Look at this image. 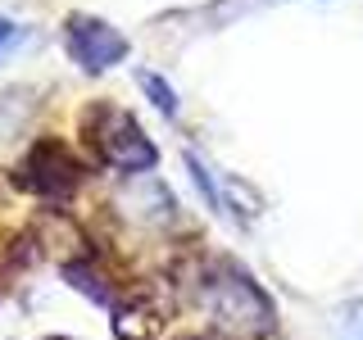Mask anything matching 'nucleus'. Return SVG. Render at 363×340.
Segmentation results:
<instances>
[{"label": "nucleus", "instance_id": "1", "mask_svg": "<svg viewBox=\"0 0 363 340\" xmlns=\"http://www.w3.org/2000/svg\"><path fill=\"white\" fill-rule=\"evenodd\" d=\"M200 304L213 317V327L232 340H264L277 327V309H272V300L264 295V286L236 264H218V268L204 272L200 277Z\"/></svg>", "mask_w": 363, "mask_h": 340}, {"label": "nucleus", "instance_id": "5", "mask_svg": "<svg viewBox=\"0 0 363 340\" xmlns=\"http://www.w3.org/2000/svg\"><path fill=\"white\" fill-rule=\"evenodd\" d=\"M136 82H141V91L155 100V109L164 113V118H177V91L168 86L164 77H159V73H150V68H141V73H136Z\"/></svg>", "mask_w": 363, "mask_h": 340}, {"label": "nucleus", "instance_id": "3", "mask_svg": "<svg viewBox=\"0 0 363 340\" xmlns=\"http://www.w3.org/2000/svg\"><path fill=\"white\" fill-rule=\"evenodd\" d=\"M18 181L41 200H64L68 191L82 181V164H77V154L68 150L60 136H41V141L23 154Z\"/></svg>", "mask_w": 363, "mask_h": 340}, {"label": "nucleus", "instance_id": "7", "mask_svg": "<svg viewBox=\"0 0 363 340\" xmlns=\"http://www.w3.org/2000/svg\"><path fill=\"white\" fill-rule=\"evenodd\" d=\"M23 41H28V28H23V23H14V18H5V14H0V60H5V55H14Z\"/></svg>", "mask_w": 363, "mask_h": 340}, {"label": "nucleus", "instance_id": "8", "mask_svg": "<svg viewBox=\"0 0 363 340\" xmlns=\"http://www.w3.org/2000/svg\"><path fill=\"white\" fill-rule=\"evenodd\" d=\"M45 340H68V336H45Z\"/></svg>", "mask_w": 363, "mask_h": 340}, {"label": "nucleus", "instance_id": "6", "mask_svg": "<svg viewBox=\"0 0 363 340\" xmlns=\"http://www.w3.org/2000/svg\"><path fill=\"white\" fill-rule=\"evenodd\" d=\"M336 340H363V300H350L336 309V322H332Z\"/></svg>", "mask_w": 363, "mask_h": 340}, {"label": "nucleus", "instance_id": "2", "mask_svg": "<svg viewBox=\"0 0 363 340\" xmlns=\"http://www.w3.org/2000/svg\"><path fill=\"white\" fill-rule=\"evenodd\" d=\"M82 132H86V141L96 145V154L105 159L109 168H118V173L141 177V173H150V168L159 164L155 141L141 132V123H136L128 109L91 105L82 113Z\"/></svg>", "mask_w": 363, "mask_h": 340}, {"label": "nucleus", "instance_id": "4", "mask_svg": "<svg viewBox=\"0 0 363 340\" xmlns=\"http://www.w3.org/2000/svg\"><path fill=\"white\" fill-rule=\"evenodd\" d=\"M64 45L73 55V64H82L86 73H105V68L128 60V37L113 23L96 18V14H68L64 23Z\"/></svg>", "mask_w": 363, "mask_h": 340}]
</instances>
